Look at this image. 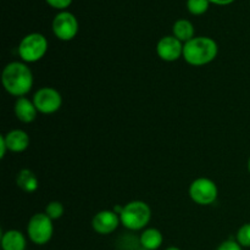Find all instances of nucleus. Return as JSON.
I'll list each match as a JSON object with an SVG mask.
<instances>
[{"label": "nucleus", "mask_w": 250, "mask_h": 250, "mask_svg": "<svg viewBox=\"0 0 250 250\" xmlns=\"http://www.w3.org/2000/svg\"><path fill=\"white\" fill-rule=\"evenodd\" d=\"M1 82L9 94L22 98L33 87V73L26 63L12 61L2 70Z\"/></svg>", "instance_id": "obj_1"}, {"label": "nucleus", "mask_w": 250, "mask_h": 250, "mask_svg": "<svg viewBox=\"0 0 250 250\" xmlns=\"http://www.w3.org/2000/svg\"><path fill=\"white\" fill-rule=\"evenodd\" d=\"M217 43L210 37H194L183 45V59L192 66H204L215 60Z\"/></svg>", "instance_id": "obj_2"}, {"label": "nucleus", "mask_w": 250, "mask_h": 250, "mask_svg": "<svg viewBox=\"0 0 250 250\" xmlns=\"http://www.w3.org/2000/svg\"><path fill=\"white\" fill-rule=\"evenodd\" d=\"M151 219V210L146 203L133 200L124 205V211L120 215L121 224L131 231L143 229Z\"/></svg>", "instance_id": "obj_3"}, {"label": "nucleus", "mask_w": 250, "mask_h": 250, "mask_svg": "<svg viewBox=\"0 0 250 250\" xmlns=\"http://www.w3.org/2000/svg\"><path fill=\"white\" fill-rule=\"evenodd\" d=\"M48 41L41 33H29L22 38L19 45V55L24 62H37L46 54Z\"/></svg>", "instance_id": "obj_4"}, {"label": "nucleus", "mask_w": 250, "mask_h": 250, "mask_svg": "<svg viewBox=\"0 0 250 250\" xmlns=\"http://www.w3.org/2000/svg\"><path fill=\"white\" fill-rule=\"evenodd\" d=\"M27 233L29 239L37 246H44L49 243L54 233L53 220L45 212L34 214L28 222Z\"/></svg>", "instance_id": "obj_5"}, {"label": "nucleus", "mask_w": 250, "mask_h": 250, "mask_svg": "<svg viewBox=\"0 0 250 250\" xmlns=\"http://www.w3.org/2000/svg\"><path fill=\"white\" fill-rule=\"evenodd\" d=\"M189 195L194 203L199 205H210L215 203L219 195V189L214 181L200 177L190 183Z\"/></svg>", "instance_id": "obj_6"}, {"label": "nucleus", "mask_w": 250, "mask_h": 250, "mask_svg": "<svg viewBox=\"0 0 250 250\" xmlns=\"http://www.w3.org/2000/svg\"><path fill=\"white\" fill-rule=\"evenodd\" d=\"M33 103L38 112L50 115L59 111L62 105V97L55 88L43 87L36 92L33 97Z\"/></svg>", "instance_id": "obj_7"}, {"label": "nucleus", "mask_w": 250, "mask_h": 250, "mask_svg": "<svg viewBox=\"0 0 250 250\" xmlns=\"http://www.w3.org/2000/svg\"><path fill=\"white\" fill-rule=\"evenodd\" d=\"M78 29H80V26H78L77 19L71 12L61 11L54 17L53 32L56 38L60 41H72L77 36Z\"/></svg>", "instance_id": "obj_8"}, {"label": "nucleus", "mask_w": 250, "mask_h": 250, "mask_svg": "<svg viewBox=\"0 0 250 250\" xmlns=\"http://www.w3.org/2000/svg\"><path fill=\"white\" fill-rule=\"evenodd\" d=\"M183 45L185 44L178 41L175 36H166L159 41L156 45V53L161 60L172 62L183 56Z\"/></svg>", "instance_id": "obj_9"}, {"label": "nucleus", "mask_w": 250, "mask_h": 250, "mask_svg": "<svg viewBox=\"0 0 250 250\" xmlns=\"http://www.w3.org/2000/svg\"><path fill=\"white\" fill-rule=\"evenodd\" d=\"M120 222V216L114 210H102L93 217L92 226L97 233L105 236L116 231Z\"/></svg>", "instance_id": "obj_10"}, {"label": "nucleus", "mask_w": 250, "mask_h": 250, "mask_svg": "<svg viewBox=\"0 0 250 250\" xmlns=\"http://www.w3.org/2000/svg\"><path fill=\"white\" fill-rule=\"evenodd\" d=\"M38 110L34 105L33 100L27 99L26 97L17 98L15 103V115L17 120H20L23 124H31L36 120Z\"/></svg>", "instance_id": "obj_11"}, {"label": "nucleus", "mask_w": 250, "mask_h": 250, "mask_svg": "<svg viewBox=\"0 0 250 250\" xmlns=\"http://www.w3.org/2000/svg\"><path fill=\"white\" fill-rule=\"evenodd\" d=\"M4 138L7 149L12 153H22L29 146V136L22 129H12L4 134Z\"/></svg>", "instance_id": "obj_12"}, {"label": "nucleus", "mask_w": 250, "mask_h": 250, "mask_svg": "<svg viewBox=\"0 0 250 250\" xmlns=\"http://www.w3.org/2000/svg\"><path fill=\"white\" fill-rule=\"evenodd\" d=\"M26 238L23 233L17 229H9L1 237L2 250H24L26 249Z\"/></svg>", "instance_id": "obj_13"}, {"label": "nucleus", "mask_w": 250, "mask_h": 250, "mask_svg": "<svg viewBox=\"0 0 250 250\" xmlns=\"http://www.w3.org/2000/svg\"><path fill=\"white\" fill-rule=\"evenodd\" d=\"M164 237L156 229H146L139 237V246L146 250H156L161 247Z\"/></svg>", "instance_id": "obj_14"}, {"label": "nucleus", "mask_w": 250, "mask_h": 250, "mask_svg": "<svg viewBox=\"0 0 250 250\" xmlns=\"http://www.w3.org/2000/svg\"><path fill=\"white\" fill-rule=\"evenodd\" d=\"M16 183L19 186V188H21L26 193L36 192L39 186L36 173L33 171L28 170V168H23V170H21L17 173Z\"/></svg>", "instance_id": "obj_15"}, {"label": "nucleus", "mask_w": 250, "mask_h": 250, "mask_svg": "<svg viewBox=\"0 0 250 250\" xmlns=\"http://www.w3.org/2000/svg\"><path fill=\"white\" fill-rule=\"evenodd\" d=\"M172 33L178 41H181L185 44L189 42L190 39L194 38V26L188 20L181 19L173 23Z\"/></svg>", "instance_id": "obj_16"}, {"label": "nucleus", "mask_w": 250, "mask_h": 250, "mask_svg": "<svg viewBox=\"0 0 250 250\" xmlns=\"http://www.w3.org/2000/svg\"><path fill=\"white\" fill-rule=\"evenodd\" d=\"M209 0H187V9L192 15L199 16L205 14L209 9Z\"/></svg>", "instance_id": "obj_17"}, {"label": "nucleus", "mask_w": 250, "mask_h": 250, "mask_svg": "<svg viewBox=\"0 0 250 250\" xmlns=\"http://www.w3.org/2000/svg\"><path fill=\"white\" fill-rule=\"evenodd\" d=\"M63 211H65V209H63L62 203L56 202V200L55 202L49 203L45 208V214L48 215L53 221L54 220H58L60 219V217H62Z\"/></svg>", "instance_id": "obj_18"}, {"label": "nucleus", "mask_w": 250, "mask_h": 250, "mask_svg": "<svg viewBox=\"0 0 250 250\" xmlns=\"http://www.w3.org/2000/svg\"><path fill=\"white\" fill-rule=\"evenodd\" d=\"M237 242L243 248H250V224H246L237 232Z\"/></svg>", "instance_id": "obj_19"}, {"label": "nucleus", "mask_w": 250, "mask_h": 250, "mask_svg": "<svg viewBox=\"0 0 250 250\" xmlns=\"http://www.w3.org/2000/svg\"><path fill=\"white\" fill-rule=\"evenodd\" d=\"M216 250H243V247H242L237 241L229 239V241L222 242V243L217 247Z\"/></svg>", "instance_id": "obj_20"}, {"label": "nucleus", "mask_w": 250, "mask_h": 250, "mask_svg": "<svg viewBox=\"0 0 250 250\" xmlns=\"http://www.w3.org/2000/svg\"><path fill=\"white\" fill-rule=\"evenodd\" d=\"M51 7L54 9H58V10H63V9H67L68 6L71 5L72 0H45Z\"/></svg>", "instance_id": "obj_21"}, {"label": "nucleus", "mask_w": 250, "mask_h": 250, "mask_svg": "<svg viewBox=\"0 0 250 250\" xmlns=\"http://www.w3.org/2000/svg\"><path fill=\"white\" fill-rule=\"evenodd\" d=\"M6 151H9V149H7L6 143H5L4 134H1L0 136V158L4 159L5 155H6Z\"/></svg>", "instance_id": "obj_22"}, {"label": "nucleus", "mask_w": 250, "mask_h": 250, "mask_svg": "<svg viewBox=\"0 0 250 250\" xmlns=\"http://www.w3.org/2000/svg\"><path fill=\"white\" fill-rule=\"evenodd\" d=\"M210 2H212V4H216V5H229L232 4V2L234 1V0H209Z\"/></svg>", "instance_id": "obj_23"}, {"label": "nucleus", "mask_w": 250, "mask_h": 250, "mask_svg": "<svg viewBox=\"0 0 250 250\" xmlns=\"http://www.w3.org/2000/svg\"><path fill=\"white\" fill-rule=\"evenodd\" d=\"M166 250H181V249L176 248V247H170V248H167Z\"/></svg>", "instance_id": "obj_24"}, {"label": "nucleus", "mask_w": 250, "mask_h": 250, "mask_svg": "<svg viewBox=\"0 0 250 250\" xmlns=\"http://www.w3.org/2000/svg\"><path fill=\"white\" fill-rule=\"evenodd\" d=\"M248 170H249V172H250V158H249V161H248Z\"/></svg>", "instance_id": "obj_25"}]
</instances>
